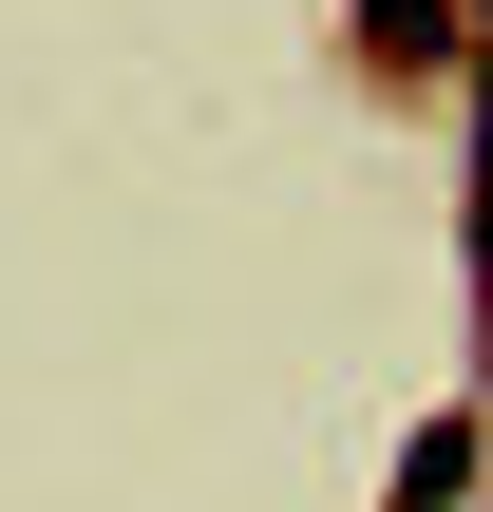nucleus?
Here are the masks:
<instances>
[{
  "label": "nucleus",
  "instance_id": "f03ea898",
  "mask_svg": "<svg viewBox=\"0 0 493 512\" xmlns=\"http://www.w3.org/2000/svg\"><path fill=\"white\" fill-rule=\"evenodd\" d=\"M475 76H493V38H475ZM475 285H493V152H475Z\"/></svg>",
  "mask_w": 493,
  "mask_h": 512
},
{
  "label": "nucleus",
  "instance_id": "f257e3e1",
  "mask_svg": "<svg viewBox=\"0 0 493 512\" xmlns=\"http://www.w3.org/2000/svg\"><path fill=\"white\" fill-rule=\"evenodd\" d=\"M361 19H380L399 57H418V38H456V0H361Z\"/></svg>",
  "mask_w": 493,
  "mask_h": 512
}]
</instances>
